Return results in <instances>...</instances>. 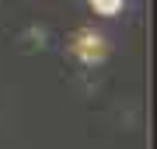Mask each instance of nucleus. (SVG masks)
I'll use <instances>...</instances> for the list:
<instances>
[{
    "mask_svg": "<svg viewBox=\"0 0 157 149\" xmlns=\"http://www.w3.org/2000/svg\"><path fill=\"white\" fill-rule=\"evenodd\" d=\"M73 52H77L84 62H94V59L105 55V42H101L98 35H91V31H80L77 42H73Z\"/></svg>",
    "mask_w": 157,
    "mask_h": 149,
    "instance_id": "1",
    "label": "nucleus"
},
{
    "mask_svg": "<svg viewBox=\"0 0 157 149\" xmlns=\"http://www.w3.org/2000/svg\"><path fill=\"white\" fill-rule=\"evenodd\" d=\"M91 11H94V14H105V17H112V14L122 11V0H94V4H91Z\"/></svg>",
    "mask_w": 157,
    "mask_h": 149,
    "instance_id": "2",
    "label": "nucleus"
}]
</instances>
